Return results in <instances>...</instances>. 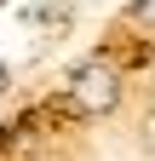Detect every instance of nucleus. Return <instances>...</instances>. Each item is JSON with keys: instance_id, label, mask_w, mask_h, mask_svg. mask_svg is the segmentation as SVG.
<instances>
[{"instance_id": "4", "label": "nucleus", "mask_w": 155, "mask_h": 161, "mask_svg": "<svg viewBox=\"0 0 155 161\" xmlns=\"http://www.w3.org/2000/svg\"><path fill=\"white\" fill-rule=\"evenodd\" d=\"M0 6H6V0H0Z\"/></svg>"}, {"instance_id": "2", "label": "nucleus", "mask_w": 155, "mask_h": 161, "mask_svg": "<svg viewBox=\"0 0 155 161\" xmlns=\"http://www.w3.org/2000/svg\"><path fill=\"white\" fill-rule=\"evenodd\" d=\"M132 23L144 35H155V0H132Z\"/></svg>"}, {"instance_id": "1", "label": "nucleus", "mask_w": 155, "mask_h": 161, "mask_svg": "<svg viewBox=\"0 0 155 161\" xmlns=\"http://www.w3.org/2000/svg\"><path fill=\"white\" fill-rule=\"evenodd\" d=\"M69 104L81 115H109L121 104V69L104 64V58H86V64L69 69Z\"/></svg>"}, {"instance_id": "3", "label": "nucleus", "mask_w": 155, "mask_h": 161, "mask_svg": "<svg viewBox=\"0 0 155 161\" xmlns=\"http://www.w3.org/2000/svg\"><path fill=\"white\" fill-rule=\"evenodd\" d=\"M12 86V69H6V58H0V92H6Z\"/></svg>"}]
</instances>
